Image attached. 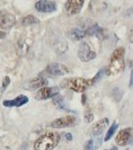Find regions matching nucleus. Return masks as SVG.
<instances>
[{"mask_svg":"<svg viewBox=\"0 0 133 150\" xmlns=\"http://www.w3.org/2000/svg\"><path fill=\"white\" fill-rule=\"evenodd\" d=\"M60 142V135L57 132H47L37 139L34 148L36 150H53Z\"/></svg>","mask_w":133,"mask_h":150,"instance_id":"obj_2","label":"nucleus"},{"mask_svg":"<svg viewBox=\"0 0 133 150\" xmlns=\"http://www.w3.org/2000/svg\"><path fill=\"white\" fill-rule=\"evenodd\" d=\"M69 71V70L68 67L60 63H52L46 68V72L48 73V75L53 77L63 76L65 74H68Z\"/></svg>","mask_w":133,"mask_h":150,"instance_id":"obj_4","label":"nucleus"},{"mask_svg":"<svg viewBox=\"0 0 133 150\" xmlns=\"http://www.w3.org/2000/svg\"><path fill=\"white\" fill-rule=\"evenodd\" d=\"M75 123V117L68 115L65 117H61V118L55 119L53 123H52V127L56 129H62V128H66Z\"/></svg>","mask_w":133,"mask_h":150,"instance_id":"obj_10","label":"nucleus"},{"mask_svg":"<svg viewBox=\"0 0 133 150\" xmlns=\"http://www.w3.org/2000/svg\"><path fill=\"white\" fill-rule=\"evenodd\" d=\"M5 36H6V33L3 32V31H0V40L3 39V38H4Z\"/></svg>","mask_w":133,"mask_h":150,"instance_id":"obj_25","label":"nucleus"},{"mask_svg":"<svg viewBox=\"0 0 133 150\" xmlns=\"http://www.w3.org/2000/svg\"><path fill=\"white\" fill-rule=\"evenodd\" d=\"M54 102L55 103V105L61 108V109H63V110H68V108L66 107V104L64 103L63 100H62V98H60V97H56L54 100Z\"/></svg>","mask_w":133,"mask_h":150,"instance_id":"obj_21","label":"nucleus"},{"mask_svg":"<svg viewBox=\"0 0 133 150\" xmlns=\"http://www.w3.org/2000/svg\"><path fill=\"white\" fill-rule=\"evenodd\" d=\"M83 3L84 1H83V0H81V1L80 0H69L65 4L66 11L69 15H75V14L80 12Z\"/></svg>","mask_w":133,"mask_h":150,"instance_id":"obj_9","label":"nucleus"},{"mask_svg":"<svg viewBox=\"0 0 133 150\" xmlns=\"http://www.w3.org/2000/svg\"><path fill=\"white\" fill-rule=\"evenodd\" d=\"M101 142H102V139L100 137V135L98 136V138L90 139L88 142L85 144L83 150H97L99 147Z\"/></svg>","mask_w":133,"mask_h":150,"instance_id":"obj_15","label":"nucleus"},{"mask_svg":"<svg viewBox=\"0 0 133 150\" xmlns=\"http://www.w3.org/2000/svg\"><path fill=\"white\" fill-rule=\"evenodd\" d=\"M28 102V98L25 95H20L11 100H4L3 105L5 107H20Z\"/></svg>","mask_w":133,"mask_h":150,"instance_id":"obj_12","label":"nucleus"},{"mask_svg":"<svg viewBox=\"0 0 133 150\" xmlns=\"http://www.w3.org/2000/svg\"><path fill=\"white\" fill-rule=\"evenodd\" d=\"M108 125H109L108 118H103L101 120L98 121L97 123L94 125L93 129H92V134H93V136H95V137L99 136L103 132V130L107 128Z\"/></svg>","mask_w":133,"mask_h":150,"instance_id":"obj_14","label":"nucleus"},{"mask_svg":"<svg viewBox=\"0 0 133 150\" xmlns=\"http://www.w3.org/2000/svg\"><path fill=\"white\" fill-rule=\"evenodd\" d=\"M101 33H102V28L99 26L97 23H95L92 26H90L88 29L85 31V35L88 36H96L98 38L101 37Z\"/></svg>","mask_w":133,"mask_h":150,"instance_id":"obj_17","label":"nucleus"},{"mask_svg":"<svg viewBox=\"0 0 133 150\" xmlns=\"http://www.w3.org/2000/svg\"><path fill=\"white\" fill-rule=\"evenodd\" d=\"M97 56L96 52L91 50L90 46L86 42H82L78 50V57L83 61V62H88L91 61Z\"/></svg>","mask_w":133,"mask_h":150,"instance_id":"obj_3","label":"nucleus"},{"mask_svg":"<svg viewBox=\"0 0 133 150\" xmlns=\"http://www.w3.org/2000/svg\"><path fill=\"white\" fill-rule=\"evenodd\" d=\"M66 138L68 141H71V140H72V135H71L70 133H66Z\"/></svg>","mask_w":133,"mask_h":150,"instance_id":"obj_24","label":"nucleus"},{"mask_svg":"<svg viewBox=\"0 0 133 150\" xmlns=\"http://www.w3.org/2000/svg\"><path fill=\"white\" fill-rule=\"evenodd\" d=\"M84 102H85V96L83 95V103H84Z\"/></svg>","mask_w":133,"mask_h":150,"instance_id":"obj_27","label":"nucleus"},{"mask_svg":"<svg viewBox=\"0 0 133 150\" xmlns=\"http://www.w3.org/2000/svg\"><path fill=\"white\" fill-rule=\"evenodd\" d=\"M131 136H132L131 128H127V129L120 130L115 139L117 145H119V146H125V145L129 144V142L131 139Z\"/></svg>","mask_w":133,"mask_h":150,"instance_id":"obj_8","label":"nucleus"},{"mask_svg":"<svg viewBox=\"0 0 133 150\" xmlns=\"http://www.w3.org/2000/svg\"><path fill=\"white\" fill-rule=\"evenodd\" d=\"M84 36H85V32L81 29H78V28H73V29H70L68 32V37L70 40H80L83 38H84Z\"/></svg>","mask_w":133,"mask_h":150,"instance_id":"obj_16","label":"nucleus"},{"mask_svg":"<svg viewBox=\"0 0 133 150\" xmlns=\"http://www.w3.org/2000/svg\"><path fill=\"white\" fill-rule=\"evenodd\" d=\"M117 128H118V124L116 123V122H113V123L112 124V126L110 127V129H109V130L107 131L105 138H104V141H109V140H110L112 137V135L115 134V130L117 129Z\"/></svg>","mask_w":133,"mask_h":150,"instance_id":"obj_19","label":"nucleus"},{"mask_svg":"<svg viewBox=\"0 0 133 150\" xmlns=\"http://www.w3.org/2000/svg\"><path fill=\"white\" fill-rule=\"evenodd\" d=\"M59 92L57 87H42L37 93V98L40 100H47L56 96Z\"/></svg>","mask_w":133,"mask_h":150,"instance_id":"obj_11","label":"nucleus"},{"mask_svg":"<svg viewBox=\"0 0 133 150\" xmlns=\"http://www.w3.org/2000/svg\"><path fill=\"white\" fill-rule=\"evenodd\" d=\"M125 49L120 47L115 50L112 54L111 62L109 67L106 69L108 75H116L123 71L125 68V60H124Z\"/></svg>","mask_w":133,"mask_h":150,"instance_id":"obj_1","label":"nucleus"},{"mask_svg":"<svg viewBox=\"0 0 133 150\" xmlns=\"http://www.w3.org/2000/svg\"><path fill=\"white\" fill-rule=\"evenodd\" d=\"M15 17L7 11H0V27L9 29L15 25Z\"/></svg>","mask_w":133,"mask_h":150,"instance_id":"obj_6","label":"nucleus"},{"mask_svg":"<svg viewBox=\"0 0 133 150\" xmlns=\"http://www.w3.org/2000/svg\"><path fill=\"white\" fill-rule=\"evenodd\" d=\"M9 82H11V80H9V78L7 76V77H5V79L3 80V83H2V91L5 90V88H6L8 86V83Z\"/></svg>","mask_w":133,"mask_h":150,"instance_id":"obj_22","label":"nucleus"},{"mask_svg":"<svg viewBox=\"0 0 133 150\" xmlns=\"http://www.w3.org/2000/svg\"><path fill=\"white\" fill-rule=\"evenodd\" d=\"M39 19H37L35 16L33 15H27L26 17L23 18L22 23L23 25H34V23H39Z\"/></svg>","mask_w":133,"mask_h":150,"instance_id":"obj_18","label":"nucleus"},{"mask_svg":"<svg viewBox=\"0 0 133 150\" xmlns=\"http://www.w3.org/2000/svg\"><path fill=\"white\" fill-rule=\"evenodd\" d=\"M35 8L37 11L50 13L56 11V3L54 1H47V0H41L37 1L35 5Z\"/></svg>","mask_w":133,"mask_h":150,"instance_id":"obj_7","label":"nucleus"},{"mask_svg":"<svg viewBox=\"0 0 133 150\" xmlns=\"http://www.w3.org/2000/svg\"><path fill=\"white\" fill-rule=\"evenodd\" d=\"M103 72H104V69H100L99 71L96 74V76H95L94 78H92V79H90V80H88L87 81V83H88V86H92V84H94V83H96L99 79H100V77L102 76V74H103Z\"/></svg>","mask_w":133,"mask_h":150,"instance_id":"obj_20","label":"nucleus"},{"mask_svg":"<svg viewBox=\"0 0 133 150\" xmlns=\"http://www.w3.org/2000/svg\"><path fill=\"white\" fill-rule=\"evenodd\" d=\"M106 150H118V148H117L116 146H113L112 149H106Z\"/></svg>","mask_w":133,"mask_h":150,"instance_id":"obj_26","label":"nucleus"},{"mask_svg":"<svg viewBox=\"0 0 133 150\" xmlns=\"http://www.w3.org/2000/svg\"><path fill=\"white\" fill-rule=\"evenodd\" d=\"M87 114H88V116L85 115V119H86L87 122H91L93 120V115L91 114H89V112H87Z\"/></svg>","mask_w":133,"mask_h":150,"instance_id":"obj_23","label":"nucleus"},{"mask_svg":"<svg viewBox=\"0 0 133 150\" xmlns=\"http://www.w3.org/2000/svg\"><path fill=\"white\" fill-rule=\"evenodd\" d=\"M88 83L86 80L83 78H72L69 79L68 82V87L71 90L78 93H83L86 90Z\"/></svg>","mask_w":133,"mask_h":150,"instance_id":"obj_5","label":"nucleus"},{"mask_svg":"<svg viewBox=\"0 0 133 150\" xmlns=\"http://www.w3.org/2000/svg\"><path fill=\"white\" fill-rule=\"evenodd\" d=\"M47 84V81L44 78L41 77H37V78H33L30 81H28L26 83L28 90H35V89H39L42 88Z\"/></svg>","mask_w":133,"mask_h":150,"instance_id":"obj_13","label":"nucleus"}]
</instances>
